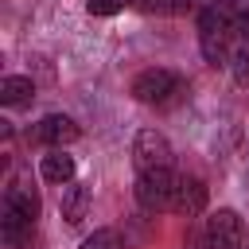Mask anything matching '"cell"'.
<instances>
[{
	"label": "cell",
	"instance_id": "cell-1",
	"mask_svg": "<svg viewBox=\"0 0 249 249\" xmlns=\"http://www.w3.org/2000/svg\"><path fill=\"white\" fill-rule=\"evenodd\" d=\"M35 218H39V195L23 183L12 179L0 202V233L8 241V249H27L31 233H35Z\"/></svg>",
	"mask_w": 249,
	"mask_h": 249
},
{
	"label": "cell",
	"instance_id": "cell-2",
	"mask_svg": "<svg viewBox=\"0 0 249 249\" xmlns=\"http://www.w3.org/2000/svg\"><path fill=\"white\" fill-rule=\"evenodd\" d=\"M237 43H241V35H237L226 4H210L198 12V51L210 66H230V54Z\"/></svg>",
	"mask_w": 249,
	"mask_h": 249
},
{
	"label": "cell",
	"instance_id": "cell-3",
	"mask_svg": "<svg viewBox=\"0 0 249 249\" xmlns=\"http://www.w3.org/2000/svg\"><path fill=\"white\" fill-rule=\"evenodd\" d=\"M183 93H187V82H183L175 70H167V66H148V70H140V74L132 78V97H136L140 105L167 109V105H175Z\"/></svg>",
	"mask_w": 249,
	"mask_h": 249
},
{
	"label": "cell",
	"instance_id": "cell-4",
	"mask_svg": "<svg viewBox=\"0 0 249 249\" xmlns=\"http://www.w3.org/2000/svg\"><path fill=\"white\" fill-rule=\"evenodd\" d=\"M175 187H179V175L171 167H156V171H136V202L140 210L148 214H160V210H171L175 206Z\"/></svg>",
	"mask_w": 249,
	"mask_h": 249
},
{
	"label": "cell",
	"instance_id": "cell-5",
	"mask_svg": "<svg viewBox=\"0 0 249 249\" xmlns=\"http://www.w3.org/2000/svg\"><path fill=\"white\" fill-rule=\"evenodd\" d=\"M202 241L206 249H245L249 245V233H245V218L230 206L214 210L206 218V230H202Z\"/></svg>",
	"mask_w": 249,
	"mask_h": 249
},
{
	"label": "cell",
	"instance_id": "cell-6",
	"mask_svg": "<svg viewBox=\"0 0 249 249\" xmlns=\"http://www.w3.org/2000/svg\"><path fill=\"white\" fill-rule=\"evenodd\" d=\"M132 163H136V171L171 167V140L160 128H140L132 136Z\"/></svg>",
	"mask_w": 249,
	"mask_h": 249
},
{
	"label": "cell",
	"instance_id": "cell-7",
	"mask_svg": "<svg viewBox=\"0 0 249 249\" xmlns=\"http://www.w3.org/2000/svg\"><path fill=\"white\" fill-rule=\"evenodd\" d=\"M78 136H82L78 121L66 117V113H47L43 121H35V124L27 128V140H31V144H43V148H66V144H74Z\"/></svg>",
	"mask_w": 249,
	"mask_h": 249
},
{
	"label": "cell",
	"instance_id": "cell-8",
	"mask_svg": "<svg viewBox=\"0 0 249 249\" xmlns=\"http://www.w3.org/2000/svg\"><path fill=\"white\" fill-rule=\"evenodd\" d=\"M89 202H93V191H89V183H82V179L66 183V187H62V198H58V210H62L66 226H82V218H86Z\"/></svg>",
	"mask_w": 249,
	"mask_h": 249
},
{
	"label": "cell",
	"instance_id": "cell-9",
	"mask_svg": "<svg viewBox=\"0 0 249 249\" xmlns=\"http://www.w3.org/2000/svg\"><path fill=\"white\" fill-rule=\"evenodd\" d=\"M202 206H206V183L202 179H195V175H179V187H175V214H187V218H195V214H202Z\"/></svg>",
	"mask_w": 249,
	"mask_h": 249
},
{
	"label": "cell",
	"instance_id": "cell-10",
	"mask_svg": "<svg viewBox=\"0 0 249 249\" xmlns=\"http://www.w3.org/2000/svg\"><path fill=\"white\" fill-rule=\"evenodd\" d=\"M39 175H43L47 183H54V187H66V183H74L78 163H74V156H66L62 148H51V152L39 160Z\"/></svg>",
	"mask_w": 249,
	"mask_h": 249
},
{
	"label": "cell",
	"instance_id": "cell-11",
	"mask_svg": "<svg viewBox=\"0 0 249 249\" xmlns=\"http://www.w3.org/2000/svg\"><path fill=\"white\" fill-rule=\"evenodd\" d=\"M35 97V82L23 78V74H4L0 78V105L16 109V105H31Z\"/></svg>",
	"mask_w": 249,
	"mask_h": 249
},
{
	"label": "cell",
	"instance_id": "cell-12",
	"mask_svg": "<svg viewBox=\"0 0 249 249\" xmlns=\"http://www.w3.org/2000/svg\"><path fill=\"white\" fill-rule=\"evenodd\" d=\"M132 4L148 16H187V12H195L198 0H132Z\"/></svg>",
	"mask_w": 249,
	"mask_h": 249
},
{
	"label": "cell",
	"instance_id": "cell-13",
	"mask_svg": "<svg viewBox=\"0 0 249 249\" xmlns=\"http://www.w3.org/2000/svg\"><path fill=\"white\" fill-rule=\"evenodd\" d=\"M78 249H124V237H121L113 226H101V230H93Z\"/></svg>",
	"mask_w": 249,
	"mask_h": 249
},
{
	"label": "cell",
	"instance_id": "cell-14",
	"mask_svg": "<svg viewBox=\"0 0 249 249\" xmlns=\"http://www.w3.org/2000/svg\"><path fill=\"white\" fill-rule=\"evenodd\" d=\"M230 74H233L237 86H249V43H245V39H241V43L233 47V54H230Z\"/></svg>",
	"mask_w": 249,
	"mask_h": 249
},
{
	"label": "cell",
	"instance_id": "cell-15",
	"mask_svg": "<svg viewBox=\"0 0 249 249\" xmlns=\"http://www.w3.org/2000/svg\"><path fill=\"white\" fill-rule=\"evenodd\" d=\"M226 4V12H230V19H233V27H237V35L249 43V0H222Z\"/></svg>",
	"mask_w": 249,
	"mask_h": 249
},
{
	"label": "cell",
	"instance_id": "cell-16",
	"mask_svg": "<svg viewBox=\"0 0 249 249\" xmlns=\"http://www.w3.org/2000/svg\"><path fill=\"white\" fill-rule=\"evenodd\" d=\"M128 0H86V12L89 16H117Z\"/></svg>",
	"mask_w": 249,
	"mask_h": 249
}]
</instances>
